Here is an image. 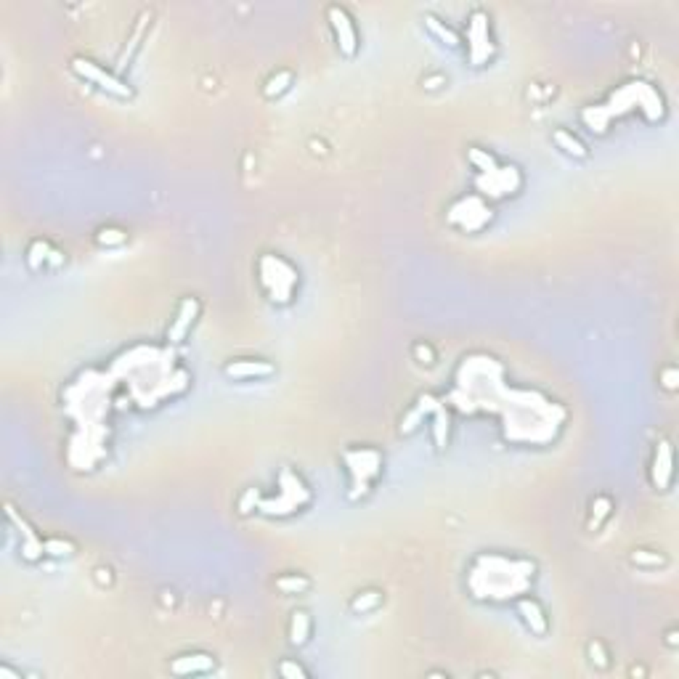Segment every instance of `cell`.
Returning a JSON list of instances; mask_svg holds the SVG:
<instances>
[{"instance_id":"9c48e42d","label":"cell","mask_w":679,"mask_h":679,"mask_svg":"<svg viewBox=\"0 0 679 679\" xmlns=\"http://www.w3.org/2000/svg\"><path fill=\"white\" fill-rule=\"evenodd\" d=\"M223 374L228 380H263L274 374V364L263 359H237L223 366Z\"/></svg>"},{"instance_id":"cb8c5ba5","label":"cell","mask_w":679,"mask_h":679,"mask_svg":"<svg viewBox=\"0 0 679 679\" xmlns=\"http://www.w3.org/2000/svg\"><path fill=\"white\" fill-rule=\"evenodd\" d=\"M294 75L290 72V69H281V72H276L271 80L266 82V88H263V94L268 96V98H276V96H281L290 85H292Z\"/></svg>"},{"instance_id":"4316f807","label":"cell","mask_w":679,"mask_h":679,"mask_svg":"<svg viewBox=\"0 0 679 679\" xmlns=\"http://www.w3.org/2000/svg\"><path fill=\"white\" fill-rule=\"evenodd\" d=\"M611 509H613L611 499H608V496H597V499L592 502V520H589V528H592V531L599 528L602 520L611 515Z\"/></svg>"},{"instance_id":"3957f363","label":"cell","mask_w":679,"mask_h":679,"mask_svg":"<svg viewBox=\"0 0 679 679\" xmlns=\"http://www.w3.org/2000/svg\"><path fill=\"white\" fill-rule=\"evenodd\" d=\"M258 271H260V284L266 287L268 297L279 306H287L297 287V271L279 255H263L258 263Z\"/></svg>"},{"instance_id":"4fadbf2b","label":"cell","mask_w":679,"mask_h":679,"mask_svg":"<svg viewBox=\"0 0 679 679\" xmlns=\"http://www.w3.org/2000/svg\"><path fill=\"white\" fill-rule=\"evenodd\" d=\"M197 313H200L197 297H186V300L178 306V313H175L173 324H170V329H167V340H170V343H181V340L186 337L188 327H191L194 319H197Z\"/></svg>"},{"instance_id":"e0dca14e","label":"cell","mask_w":679,"mask_h":679,"mask_svg":"<svg viewBox=\"0 0 679 679\" xmlns=\"http://www.w3.org/2000/svg\"><path fill=\"white\" fill-rule=\"evenodd\" d=\"M552 138H555V144H558V147L562 149L565 154H571V157H579V160H584L586 154H589L584 144H581V141H579V138H576V135H573L571 130H565V128H558V130L552 133Z\"/></svg>"},{"instance_id":"6da1fadb","label":"cell","mask_w":679,"mask_h":679,"mask_svg":"<svg viewBox=\"0 0 679 679\" xmlns=\"http://www.w3.org/2000/svg\"><path fill=\"white\" fill-rule=\"evenodd\" d=\"M470 579H486V584L470 586L478 597H488L493 599V592H496V584L502 581V597H515L520 592H525L528 584L533 579V562H525V560H507V558H496V555H483L478 558L475 568H472V576Z\"/></svg>"},{"instance_id":"7a4b0ae2","label":"cell","mask_w":679,"mask_h":679,"mask_svg":"<svg viewBox=\"0 0 679 679\" xmlns=\"http://www.w3.org/2000/svg\"><path fill=\"white\" fill-rule=\"evenodd\" d=\"M624 104H639V109H645L648 120H661L664 117V101L661 96L652 91L648 82H629L624 85L618 94H613V98L602 107H589L581 112V120L595 130V133H605L608 125H611L613 114H621L626 112Z\"/></svg>"},{"instance_id":"1f68e13d","label":"cell","mask_w":679,"mask_h":679,"mask_svg":"<svg viewBox=\"0 0 679 679\" xmlns=\"http://www.w3.org/2000/svg\"><path fill=\"white\" fill-rule=\"evenodd\" d=\"M589 658H592V664L599 666V669H605L608 666V652H605V648H602V642H589Z\"/></svg>"},{"instance_id":"ba28073f","label":"cell","mask_w":679,"mask_h":679,"mask_svg":"<svg viewBox=\"0 0 679 679\" xmlns=\"http://www.w3.org/2000/svg\"><path fill=\"white\" fill-rule=\"evenodd\" d=\"M467 40H470V61L480 67L483 61H488L491 56V35H488V19L483 11H475L470 16V27H467Z\"/></svg>"},{"instance_id":"2e32d148","label":"cell","mask_w":679,"mask_h":679,"mask_svg":"<svg viewBox=\"0 0 679 679\" xmlns=\"http://www.w3.org/2000/svg\"><path fill=\"white\" fill-rule=\"evenodd\" d=\"M149 22H151V11H144V14L138 16V24H135V29H133V38H130V40L125 43V48H122L120 59H117V67H120V69L128 67V61H130V56H133V51H135V48H138V40L144 38V29H147Z\"/></svg>"},{"instance_id":"7c38bea8","label":"cell","mask_w":679,"mask_h":679,"mask_svg":"<svg viewBox=\"0 0 679 679\" xmlns=\"http://www.w3.org/2000/svg\"><path fill=\"white\" fill-rule=\"evenodd\" d=\"M674 459H671V443L669 440H661L658 449H655V459H652V483L658 491H666L669 483H671V475H674Z\"/></svg>"},{"instance_id":"9a60e30c","label":"cell","mask_w":679,"mask_h":679,"mask_svg":"<svg viewBox=\"0 0 679 679\" xmlns=\"http://www.w3.org/2000/svg\"><path fill=\"white\" fill-rule=\"evenodd\" d=\"M213 669L215 658L207 652H186V655H178L170 664L173 674H204V671H213Z\"/></svg>"},{"instance_id":"5bb4252c","label":"cell","mask_w":679,"mask_h":679,"mask_svg":"<svg viewBox=\"0 0 679 679\" xmlns=\"http://www.w3.org/2000/svg\"><path fill=\"white\" fill-rule=\"evenodd\" d=\"M518 613H520V618L525 621V626L531 629L536 637H544L546 629H549V624H546L544 608H542L536 599H533V597H520L518 599Z\"/></svg>"},{"instance_id":"484cf974","label":"cell","mask_w":679,"mask_h":679,"mask_svg":"<svg viewBox=\"0 0 679 679\" xmlns=\"http://www.w3.org/2000/svg\"><path fill=\"white\" fill-rule=\"evenodd\" d=\"M467 160L472 162V165H475L483 175H488V173H493V170H496V160H493L491 154H486L483 149H478V147L467 149Z\"/></svg>"},{"instance_id":"30bf717a","label":"cell","mask_w":679,"mask_h":679,"mask_svg":"<svg viewBox=\"0 0 679 679\" xmlns=\"http://www.w3.org/2000/svg\"><path fill=\"white\" fill-rule=\"evenodd\" d=\"M6 515H8V520H11L16 528L22 531V555H24V560L35 562V560H38L43 555V552H45V542H40V539L35 536V531L29 528L27 520L19 518V512H16V509L11 505H6Z\"/></svg>"},{"instance_id":"4dcf8cb0","label":"cell","mask_w":679,"mask_h":679,"mask_svg":"<svg viewBox=\"0 0 679 679\" xmlns=\"http://www.w3.org/2000/svg\"><path fill=\"white\" fill-rule=\"evenodd\" d=\"M279 674L284 679H306L308 671L300 664H292V661H281L279 664Z\"/></svg>"},{"instance_id":"d590c367","label":"cell","mask_w":679,"mask_h":679,"mask_svg":"<svg viewBox=\"0 0 679 679\" xmlns=\"http://www.w3.org/2000/svg\"><path fill=\"white\" fill-rule=\"evenodd\" d=\"M0 677H6V679H22L19 674H16V671H11L8 666H3V669H0Z\"/></svg>"},{"instance_id":"52a82bcc","label":"cell","mask_w":679,"mask_h":679,"mask_svg":"<svg viewBox=\"0 0 679 679\" xmlns=\"http://www.w3.org/2000/svg\"><path fill=\"white\" fill-rule=\"evenodd\" d=\"M327 19H329V24H332V29H334V38H337L340 54L348 56V59H353L356 51H359V32H356L353 19L348 16V11L343 8V6H329V8H327Z\"/></svg>"},{"instance_id":"7402d4cb","label":"cell","mask_w":679,"mask_h":679,"mask_svg":"<svg viewBox=\"0 0 679 679\" xmlns=\"http://www.w3.org/2000/svg\"><path fill=\"white\" fill-rule=\"evenodd\" d=\"M438 406V401L433 398V396H425V398H419V406L414 409L406 419H403V425H401V433H412L414 427H417V422L425 417V414H433V409Z\"/></svg>"},{"instance_id":"83f0119b","label":"cell","mask_w":679,"mask_h":679,"mask_svg":"<svg viewBox=\"0 0 679 679\" xmlns=\"http://www.w3.org/2000/svg\"><path fill=\"white\" fill-rule=\"evenodd\" d=\"M96 241H98L101 247H117V244H125V241H128V234H125L122 228H101V231L96 234Z\"/></svg>"},{"instance_id":"d6986e66","label":"cell","mask_w":679,"mask_h":679,"mask_svg":"<svg viewBox=\"0 0 679 679\" xmlns=\"http://www.w3.org/2000/svg\"><path fill=\"white\" fill-rule=\"evenodd\" d=\"M276 589L284 595H303L311 589V579H306L303 573H284L276 579Z\"/></svg>"},{"instance_id":"d6a6232c","label":"cell","mask_w":679,"mask_h":679,"mask_svg":"<svg viewBox=\"0 0 679 679\" xmlns=\"http://www.w3.org/2000/svg\"><path fill=\"white\" fill-rule=\"evenodd\" d=\"M253 505L260 507V493H258V488H247V493L241 496V502H239V509L241 512H250Z\"/></svg>"},{"instance_id":"8fae6325","label":"cell","mask_w":679,"mask_h":679,"mask_svg":"<svg viewBox=\"0 0 679 679\" xmlns=\"http://www.w3.org/2000/svg\"><path fill=\"white\" fill-rule=\"evenodd\" d=\"M518 186H520V175L515 167H496L493 173L483 175V178L478 181V188H488V191L496 194V197L512 194Z\"/></svg>"},{"instance_id":"ac0fdd59","label":"cell","mask_w":679,"mask_h":679,"mask_svg":"<svg viewBox=\"0 0 679 679\" xmlns=\"http://www.w3.org/2000/svg\"><path fill=\"white\" fill-rule=\"evenodd\" d=\"M311 637V618L306 611H294L290 621V642L292 645H306Z\"/></svg>"},{"instance_id":"44dd1931","label":"cell","mask_w":679,"mask_h":679,"mask_svg":"<svg viewBox=\"0 0 679 679\" xmlns=\"http://www.w3.org/2000/svg\"><path fill=\"white\" fill-rule=\"evenodd\" d=\"M382 605V592H377V589H366V592H359L356 597L350 599V611L353 613H372L374 608H380Z\"/></svg>"},{"instance_id":"836d02e7","label":"cell","mask_w":679,"mask_h":679,"mask_svg":"<svg viewBox=\"0 0 679 679\" xmlns=\"http://www.w3.org/2000/svg\"><path fill=\"white\" fill-rule=\"evenodd\" d=\"M414 356L422 361V364H433V359H435V356H433V350H430L427 345H422V343H419V345H414Z\"/></svg>"},{"instance_id":"8992f818","label":"cell","mask_w":679,"mask_h":679,"mask_svg":"<svg viewBox=\"0 0 679 679\" xmlns=\"http://www.w3.org/2000/svg\"><path fill=\"white\" fill-rule=\"evenodd\" d=\"M72 69L80 75L82 80L94 82V85H98V88L109 91V94H114L117 98H133V88H130V85H125L117 75H112V72H107V69H101L96 61L85 59V56H75V59H72Z\"/></svg>"},{"instance_id":"603a6c76","label":"cell","mask_w":679,"mask_h":679,"mask_svg":"<svg viewBox=\"0 0 679 679\" xmlns=\"http://www.w3.org/2000/svg\"><path fill=\"white\" fill-rule=\"evenodd\" d=\"M425 24L440 43H446V45H452V48H456V45H459V35H456L452 27H446L440 19H435V16H425Z\"/></svg>"},{"instance_id":"277c9868","label":"cell","mask_w":679,"mask_h":679,"mask_svg":"<svg viewBox=\"0 0 679 679\" xmlns=\"http://www.w3.org/2000/svg\"><path fill=\"white\" fill-rule=\"evenodd\" d=\"M311 502V491L306 483L294 475L292 470H281L279 475V493L274 499H263L260 509L268 515H292L294 509L306 507Z\"/></svg>"},{"instance_id":"5b68a950","label":"cell","mask_w":679,"mask_h":679,"mask_svg":"<svg viewBox=\"0 0 679 679\" xmlns=\"http://www.w3.org/2000/svg\"><path fill=\"white\" fill-rule=\"evenodd\" d=\"M348 470L353 475V491H350V499H359L364 493L369 491V483H372L380 470H382V454L374 452V449H356V452L345 454Z\"/></svg>"},{"instance_id":"8d00e7d4","label":"cell","mask_w":679,"mask_h":679,"mask_svg":"<svg viewBox=\"0 0 679 679\" xmlns=\"http://www.w3.org/2000/svg\"><path fill=\"white\" fill-rule=\"evenodd\" d=\"M666 642H669V645H677V632H674V629L666 634Z\"/></svg>"},{"instance_id":"ffe728a7","label":"cell","mask_w":679,"mask_h":679,"mask_svg":"<svg viewBox=\"0 0 679 679\" xmlns=\"http://www.w3.org/2000/svg\"><path fill=\"white\" fill-rule=\"evenodd\" d=\"M433 440L438 449H446V443H449V414L440 403L433 409Z\"/></svg>"},{"instance_id":"f546056e","label":"cell","mask_w":679,"mask_h":679,"mask_svg":"<svg viewBox=\"0 0 679 679\" xmlns=\"http://www.w3.org/2000/svg\"><path fill=\"white\" fill-rule=\"evenodd\" d=\"M45 552L54 555V558H69V555H75V544L67 542V539H48L45 542Z\"/></svg>"},{"instance_id":"e575fe53","label":"cell","mask_w":679,"mask_h":679,"mask_svg":"<svg viewBox=\"0 0 679 679\" xmlns=\"http://www.w3.org/2000/svg\"><path fill=\"white\" fill-rule=\"evenodd\" d=\"M664 387H669V390L677 387V369H674V366H669V369L664 372Z\"/></svg>"},{"instance_id":"f1b7e54d","label":"cell","mask_w":679,"mask_h":679,"mask_svg":"<svg viewBox=\"0 0 679 679\" xmlns=\"http://www.w3.org/2000/svg\"><path fill=\"white\" fill-rule=\"evenodd\" d=\"M632 562L637 565H645V568H658V565H666V558L658 555V552H650V549H637L632 555Z\"/></svg>"},{"instance_id":"d4e9b609","label":"cell","mask_w":679,"mask_h":679,"mask_svg":"<svg viewBox=\"0 0 679 679\" xmlns=\"http://www.w3.org/2000/svg\"><path fill=\"white\" fill-rule=\"evenodd\" d=\"M51 253H54V250H51V247H48L45 241L35 239L32 244H29V250H27V263H29V268H35V271H38V268H40L43 263H45V260H51Z\"/></svg>"}]
</instances>
